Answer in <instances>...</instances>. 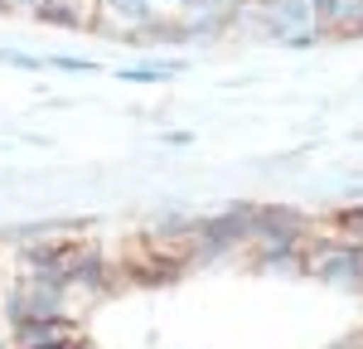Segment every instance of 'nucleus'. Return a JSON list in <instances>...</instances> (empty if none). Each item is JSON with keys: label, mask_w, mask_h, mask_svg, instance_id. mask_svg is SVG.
Returning <instances> with one entry per match:
<instances>
[{"label": "nucleus", "mask_w": 363, "mask_h": 349, "mask_svg": "<svg viewBox=\"0 0 363 349\" xmlns=\"http://www.w3.org/2000/svg\"><path fill=\"white\" fill-rule=\"evenodd\" d=\"M0 63H10V68H44V63H49V58L20 54V49H0Z\"/></svg>", "instance_id": "obj_7"}, {"label": "nucleus", "mask_w": 363, "mask_h": 349, "mask_svg": "<svg viewBox=\"0 0 363 349\" xmlns=\"http://www.w3.org/2000/svg\"><path fill=\"white\" fill-rule=\"evenodd\" d=\"M179 73H184V63H140V68H121L116 78L121 83H169Z\"/></svg>", "instance_id": "obj_6"}, {"label": "nucleus", "mask_w": 363, "mask_h": 349, "mask_svg": "<svg viewBox=\"0 0 363 349\" xmlns=\"http://www.w3.org/2000/svg\"><path fill=\"white\" fill-rule=\"evenodd\" d=\"M160 141H165V145H189V141H194V131H165Z\"/></svg>", "instance_id": "obj_10"}, {"label": "nucleus", "mask_w": 363, "mask_h": 349, "mask_svg": "<svg viewBox=\"0 0 363 349\" xmlns=\"http://www.w3.org/2000/svg\"><path fill=\"white\" fill-rule=\"evenodd\" d=\"M54 68H63V73H92V63L87 58H49Z\"/></svg>", "instance_id": "obj_9"}, {"label": "nucleus", "mask_w": 363, "mask_h": 349, "mask_svg": "<svg viewBox=\"0 0 363 349\" xmlns=\"http://www.w3.org/2000/svg\"><path fill=\"white\" fill-rule=\"evenodd\" d=\"M0 311H5V330L29 325V320L73 316V306H68V287L54 282V277H15L10 291H5V301H0Z\"/></svg>", "instance_id": "obj_2"}, {"label": "nucleus", "mask_w": 363, "mask_h": 349, "mask_svg": "<svg viewBox=\"0 0 363 349\" xmlns=\"http://www.w3.org/2000/svg\"><path fill=\"white\" fill-rule=\"evenodd\" d=\"M39 25L92 29V25H97V0H49V5L39 10Z\"/></svg>", "instance_id": "obj_5"}, {"label": "nucleus", "mask_w": 363, "mask_h": 349, "mask_svg": "<svg viewBox=\"0 0 363 349\" xmlns=\"http://www.w3.org/2000/svg\"><path fill=\"white\" fill-rule=\"evenodd\" d=\"M78 340H87L78 316L29 320V325H15L10 330V349H63V345H78Z\"/></svg>", "instance_id": "obj_4"}, {"label": "nucleus", "mask_w": 363, "mask_h": 349, "mask_svg": "<svg viewBox=\"0 0 363 349\" xmlns=\"http://www.w3.org/2000/svg\"><path fill=\"white\" fill-rule=\"evenodd\" d=\"M301 277H310V282H320V287H330V291L363 296V248L359 243H344V238H335V233H325V228H315V238L301 253Z\"/></svg>", "instance_id": "obj_1"}, {"label": "nucleus", "mask_w": 363, "mask_h": 349, "mask_svg": "<svg viewBox=\"0 0 363 349\" xmlns=\"http://www.w3.org/2000/svg\"><path fill=\"white\" fill-rule=\"evenodd\" d=\"M155 20V0H97V34L102 39H121L136 44V34Z\"/></svg>", "instance_id": "obj_3"}, {"label": "nucleus", "mask_w": 363, "mask_h": 349, "mask_svg": "<svg viewBox=\"0 0 363 349\" xmlns=\"http://www.w3.org/2000/svg\"><path fill=\"white\" fill-rule=\"evenodd\" d=\"M10 15H29V20H39V10L49 5V0H0Z\"/></svg>", "instance_id": "obj_8"}]
</instances>
